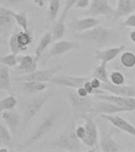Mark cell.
<instances>
[{
  "instance_id": "obj_1",
  "label": "cell",
  "mask_w": 135,
  "mask_h": 152,
  "mask_svg": "<svg viewBox=\"0 0 135 152\" xmlns=\"http://www.w3.org/2000/svg\"><path fill=\"white\" fill-rule=\"evenodd\" d=\"M75 129L74 124H69L59 137L54 140L53 147L68 151H80L83 142L76 135Z\"/></svg>"
},
{
  "instance_id": "obj_2",
  "label": "cell",
  "mask_w": 135,
  "mask_h": 152,
  "mask_svg": "<svg viewBox=\"0 0 135 152\" xmlns=\"http://www.w3.org/2000/svg\"><path fill=\"white\" fill-rule=\"evenodd\" d=\"M59 113L57 111L51 113L44 121H42V122L33 132V134H31L30 136L24 142V144L22 145V148L31 147L32 145L35 144L36 142H39L41 139L44 137L45 135L54 128L57 119L59 117Z\"/></svg>"
},
{
  "instance_id": "obj_3",
  "label": "cell",
  "mask_w": 135,
  "mask_h": 152,
  "mask_svg": "<svg viewBox=\"0 0 135 152\" xmlns=\"http://www.w3.org/2000/svg\"><path fill=\"white\" fill-rule=\"evenodd\" d=\"M111 32L102 26H97L94 28L80 33L79 39L97 46H104L111 39Z\"/></svg>"
},
{
  "instance_id": "obj_4",
  "label": "cell",
  "mask_w": 135,
  "mask_h": 152,
  "mask_svg": "<svg viewBox=\"0 0 135 152\" xmlns=\"http://www.w3.org/2000/svg\"><path fill=\"white\" fill-rule=\"evenodd\" d=\"M66 95L69 102L76 114H81L83 117L89 113H92L95 102L91 97H89V96L86 97H81L78 94L77 91L73 90H68Z\"/></svg>"
},
{
  "instance_id": "obj_5",
  "label": "cell",
  "mask_w": 135,
  "mask_h": 152,
  "mask_svg": "<svg viewBox=\"0 0 135 152\" xmlns=\"http://www.w3.org/2000/svg\"><path fill=\"white\" fill-rule=\"evenodd\" d=\"M49 97L50 94L44 95L41 97H36L26 104L25 112H24L23 121H22L23 128H25L27 124L30 122L31 120H33L40 113L43 106L47 102V100L49 99Z\"/></svg>"
},
{
  "instance_id": "obj_6",
  "label": "cell",
  "mask_w": 135,
  "mask_h": 152,
  "mask_svg": "<svg viewBox=\"0 0 135 152\" xmlns=\"http://www.w3.org/2000/svg\"><path fill=\"white\" fill-rule=\"evenodd\" d=\"M118 128L115 127L111 128H100V142L99 147L103 152H118L120 151V147L118 144L114 140V132H118Z\"/></svg>"
},
{
  "instance_id": "obj_7",
  "label": "cell",
  "mask_w": 135,
  "mask_h": 152,
  "mask_svg": "<svg viewBox=\"0 0 135 152\" xmlns=\"http://www.w3.org/2000/svg\"><path fill=\"white\" fill-rule=\"evenodd\" d=\"M62 68L60 65L50 67L47 69H42V70H36L32 73L25 74L23 75L17 77L16 79L21 82L25 81H36V82H49L50 79L54 77V75L58 71Z\"/></svg>"
},
{
  "instance_id": "obj_8",
  "label": "cell",
  "mask_w": 135,
  "mask_h": 152,
  "mask_svg": "<svg viewBox=\"0 0 135 152\" xmlns=\"http://www.w3.org/2000/svg\"><path fill=\"white\" fill-rule=\"evenodd\" d=\"M78 0H66L63 10L62 12L61 16L59 17V20L54 22L52 27V33L53 37V40H60L62 38L66 33V26H65V20L67 17V14L73 7H75Z\"/></svg>"
},
{
  "instance_id": "obj_9",
  "label": "cell",
  "mask_w": 135,
  "mask_h": 152,
  "mask_svg": "<svg viewBox=\"0 0 135 152\" xmlns=\"http://www.w3.org/2000/svg\"><path fill=\"white\" fill-rule=\"evenodd\" d=\"M92 75L90 77H79V76H71L66 75L54 76L50 79L48 83L54 84L57 86H61L70 89H78L84 86L87 81L90 80Z\"/></svg>"
},
{
  "instance_id": "obj_10",
  "label": "cell",
  "mask_w": 135,
  "mask_h": 152,
  "mask_svg": "<svg viewBox=\"0 0 135 152\" xmlns=\"http://www.w3.org/2000/svg\"><path fill=\"white\" fill-rule=\"evenodd\" d=\"M115 9L109 4L107 0H92L88 10L85 12L86 16H106L112 18Z\"/></svg>"
},
{
  "instance_id": "obj_11",
  "label": "cell",
  "mask_w": 135,
  "mask_h": 152,
  "mask_svg": "<svg viewBox=\"0 0 135 152\" xmlns=\"http://www.w3.org/2000/svg\"><path fill=\"white\" fill-rule=\"evenodd\" d=\"M85 119V128L86 133L85 138L83 139V144L88 147H96L98 142V129L97 124L93 119L88 114L83 116Z\"/></svg>"
},
{
  "instance_id": "obj_12",
  "label": "cell",
  "mask_w": 135,
  "mask_h": 152,
  "mask_svg": "<svg viewBox=\"0 0 135 152\" xmlns=\"http://www.w3.org/2000/svg\"><path fill=\"white\" fill-rule=\"evenodd\" d=\"M97 99L105 100L111 102L114 104H117L118 106L127 109L128 112L135 111V97H123V96H118L114 94H96L95 95Z\"/></svg>"
},
{
  "instance_id": "obj_13",
  "label": "cell",
  "mask_w": 135,
  "mask_h": 152,
  "mask_svg": "<svg viewBox=\"0 0 135 152\" xmlns=\"http://www.w3.org/2000/svg\"><path fill=\"white\" fill-rule=\"evenodd\" d=\"M101 118L104 121H108L111 123L112 126L118 128V130L127 133L129 135L134 136L135 137V127L132 125L130 122H128L126 120L123 119L118 115H107V114H99Z\"/></svg>"
},
{
  "instance_id": "obj_14",
  "label": "cell",
  "mask_w": 135,
  "mask_h": 152,
  "mask_svg": "<svg viewBox=\"0 0 135 152\" xmlns=\"http://www.w3.org/2000/svg\"><path fill=\"white\" fill-rule=\"evenodd\" d=\"M101 89L106 92L118 96L123 97H135V86H134L126 85H114L110 81L107 83H102Z\"/></svg>"
},
{
  "instance_id": "obj_15",
  "label": "cell",
  "mask_w": 135,
  "mask_h": 152,
  "mask_svg": "<svg viewBox=\"0 0 135 152\" xmlns=\"http://www.w3.org/2000/svg\"><path fill=\"white\" fill-rule=\"evenodd\" d=\"M123 112H128L127 109L118 106L112 102L100 100L99 102H95L93 106L92 113L96 114H107V115H113V114L119 113Z\"/></svg>"
},
{
  "instance_id": "obj_16",
  "label": "cell",
  "mask_w": 135,
  "mask_h": 152,
  "mask_svg": "<svg viewBox=\"0 0 135 152\" xmlns=\"http://www.w3.org/2000/svg\"><path fill=\"white\" fill-rule=\"evenodd\" d=\"M18 65L16 66V71L25 74L32 73L37 70L38 62L35 59V56L29 55H17Z\"/></svg>"
},
{
  "instance_id": "obj_17",
  "label": "cell",
  "mask_w": 135,
  "mask_h": 152,
  "mask_svg": "<svg viewBox=\"0 0 135 152\" xmlns=\"http://www.w3.org/2000/svg\"><path fill=\"white\" fill-rule=\"evenodd\" d=\"M135 11V0H117V6L112 17L114 21L129 16Z\"/></svg>"
},
{
  "instance_id": "obj_18",
  "label": "cell",
  "mask_w": 135,
  "mask_h": 152,
  "mask_svg": "<svg viewBox=\"0 0 135 152\" xmlns=\"http://www.w3.org/2000/svg\"><path fill=\"white\" fill-rule=\"evenodd\" d=\"M1 117L6 125L11 131L12 134H15L18 129L21 116L15 109L1 112Z\"/></svg>"
},
{
  "instance_id": "obj_19",
  "label": "cell",
  "mask_w": 135,
  "mask_h": 152,
  "mask_svg": "<svg viewBox=\"0 0 135 152\" xmlns=\"http://www.w3.org/2000/svg\"><path fill=\"white\" fill-rule=\"evenodd\" d=\"M78 48H79V45L78 43L69 41V40H59L53 44L48 55L50 56H56L62 55L66 52H68L71 50Z\"/></svg>"
},
{
  "instance_id": "obj_20",
  "label": "cell",
  "mask_w": 135,
  "mask_h": 152,
  "mask_svg": "<svg viewBox=\"0 0 135 152\" xmlns=\"http://www.w3.org/2000/svg\"><path fill=\"white\" fill-rule=\"evenodd\" d=\"M99 24L98 19L95 18V17L87 16L84 18H75L71 23V27L73 30L82 33L86 30L94 28Z\"/></svg>"
},
{
  "instance_id": "obj_21",
  "label": "cell",
  "mask_w": 135,
  "mask_h": 152,
  "mask_svg": "<svg viewBox=\"0 0 135 152\" xmlns=\"http://www.w3.org/2000/svg\"><path fill=\"white\" fill-rule=\"evenodd\" d=\"M126 48V45H120L118 47L110 48L105 50H97L95 52L96 59L100 60V62L109 63L115 59L121 52L124 51Z\"/></svg>"
},
{
  "instance_id": "obj_22",
  "label": "cell",
  "mask_w": 135,
  "mask_h": 152,
  "mask_svg": "<svg viewBox=\"0 0 135 152\" xmlns=\"http://www.w3.org/2000/svg\"><path fill=\"white\" fill-rule=\"evenodd\" d=\"M14 17L10 14V9L8 7H0V31L2 33L8 32L14 27Z\"/></svg>"
},
{
  "instance_id": "obj_23",
  "label": "cell",
  "mask_w": 135,
  "mask_h": 152,
  "mask_svg": "<svg viewBox=\"0 0 135 152\" xmlns=\"http://www.w3.org/2000/svg\"><path fill=\"white\" fill-rule=\"evenodd\" d=\"M0 90L13 94L9 66L2 64H0Z\"/></svg>"
},
{
  "instance_id": "obj_24",
  "label": "cell",
  "mask_w": 135,
  "mask_h": 152,
  "mask_svg": "<svg viewBox=\"0 0 135 152\" xmlns=\"http://www.w3.org/2000/svg\"><path fill=\"white\" fill-rule=\"evenodd\" d=\"M52 40H53V37H52V31H48L41 37L35 49V56H35V59L36 61H39L43 52H44V50L48 47V45L52 43Z\"/></svg>"
},
{
  "instance_id": "obj_25",
  "label": "cell",
  "mask_w": 135,
  "mask_h": 152,
  "mask_svg": "<svg viewBox=\"0 0 135 152\" xmlns=\"http://www.w3.org/2000/svg\"><path fill=\"white\" fill-rule=\"evenodd\" d=\"M22 88L28 94H37L45 90L47 86L46 83L36 81H25L22 82Z\"/></svg>"
},
{
  "instance_id": "obj_26",
  "label": "cell",
  "mask_w": 135,
  "mask_h": 152,
  "mask_svg": "<svg viewBox=\"0 0 135 152\" xmlns=\"http://www.w3.org/2000/svg\"><path fill=\"white\" fill-rule=\"evenodd\" d=\"M0 145L11 147L13 145L12 132L5 124L0 123Z\"/></svg>"
},
{
  "instance_id": "obj_27",
  "label": "cell",
  "mask_w": 135,
  "mask_h": 152,
  "mask_svg": "<svg viewBox=\"0 0 135 152\" xmlns=\"http://www.w3.org/2000/svg\"><path fill=\"white\" fill-rule=\"evenodd\" d=\"M107 63L101 62V64L94 69L92 77L98 78L102 83L109 82L110 80H109V75L107 73Z\"/></svg>"
},
{
  "instance_id": "obj_28",
  "label": "cell",
  "mask_w": 135,
  "mask_h": 152,
  "mask_svg": "<svg viewBox=\"0 0 135 152\" xmlns=\"http://www.w3.org/2000/svg\"><path fill=\"white\" fill-rule=\"evenodd\" d=\"M10 14L14 17L15 22L21 27L24 31L29 32L28 28V18H27V12L23 11L20 13H16L10 10Z\"/></svg>"
},
{
  "instance_id": "obj_29",
  "label": "cell",
  "mask_w": 135,
  "mask_h": 152,
  "mask_svg": "<svg viewBox=\"0 0 135 152\" xmlns=\"http://www.w3.org/2000/svg\"><path fill=\"white\" fill-rule=\"evenodd\" d=\"M17 104V101L14 94H9V96L2 98L0 101V110L1 112L6 110H12L15 109Z\"/></svg>"
},
{
  "instance_id": "obj_30",
  "label": "cell",
  "mask_w": 135,
  "mask_h": 152,
  "mask_svg": "<svg viewBox=\"0 0 135 152\" xmlns=\"http://www.w3.org/2000/svg\"><path fill=\"white\" fill-rule=\"evenodd\" d=\"M60 8V0H49L48 5V18L50 21H55Z\"/></svg>"
},
{
  "instance_id": "obj_31",
  "label": "cell",
  "mask_w": 135,
  "mask_h": 152,
  "mask_svg": "<svg viewBox=\"0 0 135 152\" xmlns=\"http://www.w3.org/2000/svg\"><path fill=\"white\" fill-rule=\"evenodd\" d=\"M120 62L126 68H132L135 66V54L131 52H124L121 55Z\"/></svg>"
},
{
  "instance_id": "obj_32",
  "label": "cell",
  "mask_w": 135,
  "mask_h": 152,
  "mask_svg": "<svg viewBox=\"0 0 135 152\" xmlns=\"http://www.w3.org/2000/svg\"><path fill=\"white\" fill-rule=\"evenodd\" d=\"M9 47L12 53H14V54L16 55H18L20 52H24V51H26V50H27L19 44L18 40H17V33H13V34L9 37Z\"/></svg>"
},
{
  "instance_id": "obj_33",
  "label": "cell",
  "mask_w": 135,
  "mask_h": 152,
  "mask_svg": "<svg viewBox=\"0 0 135 152\" xmlns=\"http://www.w3.org/2000/svg\"><path fill=\"white\" fill-rule=\"evenodd\" d=\"M17 37L19 44L25 49H27L28 45L33 42V37L31 35L30 32H25L24 30L18 32L17 33Z\"/></svg>"
},
{
  "instance_id": "obj_34",
  "label": "cell",
  "mask_w": 135,
  "mask_h": 152,
  "mask_svg": "<svg viewBox=\"0 0 135 152\" xmlns=\"http://www.w3.org/2000/svg\"><path fill=\"white\" fill-rule=\"evenodd\" d=\"M0 62H1V64H5L9 67H16L18 65L17 55L14 54L11 52L10 54L1 57Z\"/></svg>"
},
{
  "instance_id": "obj_35",
  "label": "cell",
  "mask_w": 135,
  "mask_h": 152,
  "mask_svg": "<svg viewBox=\"0 0 135 152\" xmlns=\"http://www.w3.org/2000/svg\"><path fill=\"white\" fill-rule=\"evenodd\" d=\"M109 80L114 85H123L125 83V77L119 71H112L109 75Z\"/></svg>"
},
{
  "instance_id": "obj_36",
  "label": "cell",
  "mask_w": 135,
  "mask_h": 152,
  "mask_svg": "<svg viewBox=\"0 0 135 152\" xmlns=\"http://www.w3.org/2000/svg\"><path fill=\"white\" fill-rule=\"evenodd\" d=\"M26 0H0V4L2 7H14L17 5L21 4L22 2H25Z\"/></svg>"
},
{
  "instance_id": "obj_37",
  "label": "cell",
  "mask_w": 135,
  "mask_h": 152,
  "mask_svg": "<svg viewBox=\"0 0 135 152\" xmlns=\"http://www.w3.org/2000/svg\"><path fill=\"white\" fill-rule=\"evenodd\" d=\"M123 26L131 27V28H135V14H130L127 16L125 21L123 22Z\"/></svg>"
},
{
  "instance_id": "obj_38",
  "label": "cell",
  "mask_w": 135,
  "mask_h": 152,
  "mask_svg": "<svg viewBox=\"0 0 135 152\" xmlns=\"http://www.w3.org/2000/svg\"><path fill=\"white\" fill-rule=\"evenodd\" d=\"M75 132L77 136L82 141L83 139L85 136V133H86L85 126H77L75 129Z\"/></svg>"
},
{
  "instance_id": "obj_39",
  "label": "cell",
  "mask_w": 135,
  "mask_h": 152,
  "mask_svg": "<svg viewBox=\"0 0 135 152\" xmlns=\"http://www.w3.org/2000/svg\"><path fill=\"white\" fill-rule=\"evenodd\" d=\"M91 84L95 89H100L101 88V85H102V82L99 80L98 78H96V77H92L91 78Z\"/></svg>"
},
{
  "instance_id": "obj_40",
  "label": "cell",
  "mask_w": 135,
  "mask_h": 152,
  "mask_svg": "<svg viewBox=\"0 0 135 152\" xmlns=\"http://www.w3.org/2000/svg\"><path fill=\"white\" fill-rule=\"evenodd\" d=\"M89 0H78V2L76 3V8H86L89 7Z\"/></svg>"
},
{
  "instance_id": "obj_41",
  "label": "cell",
  "mask_w": 135,
  "mask_h": 152,
  "mask_svg": "<svg viewBox=\"0 0 135 152\" xmlns=\"http://www.w3.org/2000/svg\"><path fill=\"white\" fill-rule=\"evenodd\" d=\"M77 93H78V94L81 97H86L89 96V93L86 90H85V88L84 86H81V87H79L77 89Z\"/></svg>"
},
{
  "instance_id": "obj_42",
  "label": "cell",
  "mask_w": 135,
  "mask_h": 152,
  "mask_svg": "<svg viewBox=\"0 0 135 152\" xmlns=\"http://www.w3.org/2000/svg\"><path fill=\"white\" fill-rule=\"evenodd\" d=\"M33 2L39 7H43L44 5V0H33Z\"/></svg>"
},
{
  "instance_id": "obj_43",
  "label": "cell",
  "mask_w": 135,
  "mask_h": 152,
  "mask_svg": "<svg viewBox=\"0 0 135 152\" xmlns=\"http://www.w3.org/2000/svg\"><path fill=\"white\" fill-rule=\"evenodd\" d=\"M129 37H130V40L135 44V30H133L132 32H130V35H129Z\"/></svg>"
},
{
  "instance_id": "obj_44",
  "label": "cell",
  "mask_w": 135,
  "mask_h": 152,
  "mask_svg": "<svg viewBox=\"0 0 135 152\" xmlns=\"http://www.w3.org/2000/svg\"><path fill=\"white\" fill-rule=\"evenodd\" d=\"M0 152H9V150H8L7 147H1L0 148Z\"/></svg>"
}]
</instances>
